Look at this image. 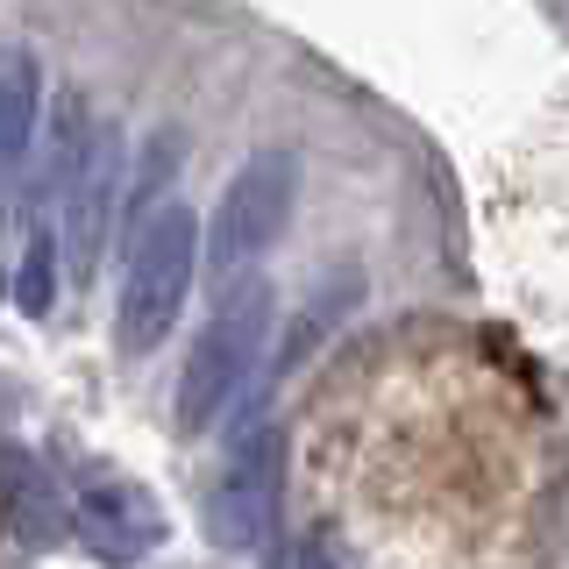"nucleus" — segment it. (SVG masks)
Masks as SVG:
<instances>
[{"label":"nucleus","mask_w":569,"mask_h":569,"mask_svg":"<svg viewBox=\"0 0 569 569\" xmlns=\"http://www.w3.org/2000/svg\"><path fill=\"white\" fill-rule=\"evenodd\" d=\"M36 107H43V79H36V58L14 43H0V192L14 186V171L29 164L36 142Z\"/></svg>","instance_id":"8"},{"label":"nucleus","mask_w":569,"mask_h":569,"mask_svg":"<svg viewBox=\"0 0 569 569\" xmlns=\"http://www.w3.org/2000/svg\"><path fill=\"white\" fill-rule=\"evenodd\" d=\"M356 292H363V278H356V271H342V278H328V284H320V292L307 299V313L292 320V335H284V349H278V370H299V363H307L320 335H328L335 320H349V313H356Z\"/></svg>","instance_id":"9"},{"label":"nucleus","mask_w":569,"mask_h":569,"mask_svg":"<svg viewBox=\"0 0 569 569\" xmlns=\"http://www.w3.org/2000/svg\"><path fill=\"white\" fill-rule=\"evenodd\" d=\"M114 192H121V142L114 129H93L86 157L71 164L64 192H58V257H64L71 284H93L100 271L107 228H114Z\"/></svg>","instance_id":"4"},{"label":"nucleus","mask_w":569,"mask_h":569,"mask_svg":"<svg viewBox=\"0 0 569 569\" xmlns=\"http://www.w3.org/2000/svg\"><path fill=\"white\" fill-rule=\"evenodd\" d=\"M271 569H328V562H320L313 548H278V556H271Z\"/></svg>","instance_id":"11"},{"label":"nucleus","mask_w":569,"mask_h":569,"mask_svg":"<svg viewBox=\"0 0 569 569\" xmlns=\"http://www.w3.org/2000/svg\"><path fill=\"white\" fill-rule=\"evenodd\" d=\"M263 328H271V284L242 278L236 292H221V307L186 349V370H178V435H200L242 399L249 370L263 356Z\"/></svg>","instance_id":"2"},{"label":"nucleus","mask_w":569,"mask_h":569,"mask_svg":"<svg viewBox=\"0 0 569 569\" xmlns=\"http://www.w3.org/2000/svg\"><path fill=\"white\" fill-rule=\"evenodd\" d=\"M71 533H79L100 562L129 569L164 541V520H157V506L136 485H121V477H79V491H71Z\"/></svg>","instance_id":"6"},{"label":"nucleus","mask_w":569,"mask_h":569,"mask_svg":"<svg viewBox=\"0 0 569 569\" xmlns=\"http://www.w3.org/2000/svg\"><path fill=\"white\" fill-rule=\"evenodd\" d=\"M278 462H284V441L271 427H257V435H242L236 449H228V470L213 477L207 491V533L221 548H257L263 533L278 520Z\"/></svg>","instance_id":"5"},{"label":"nucleus","mask_w":569,"mask_h":569,"mask_svg":"<svg viewBox=\"0 0 569 569\" xmlns=\"http://www.w3.org/2000/svg\"><path fill=\"white\" fill-rule=\"evenodd\" d=\"M0 520H8L14 541H29V548H50L58 533H71V506H64L58 477H50L29 449H14V441H0Z\"/></svg>","instance_id":"7"},{"label":"nucleus","mask_w":569,"mask_h":569,"mask_svg":"<svg viewBox=\"0 0 569 569\" xmlns=\"http://www.w3.org/2000/svg\"><path fill=\"white\" fill-rule=\"evenodd\" d=\"M200 278V221L186 207H157L129 242V278L114 299V349L142 356L171 335V320L186 313V292Z\"/></svg>","instance_id":"1"},{"label":"nucleus","mask_w":569,"mask_h":569,"mask_svg":"<svg viewBox=\"0 0 569 569\" xmlns=\"http://www.w3.org/2000/svg\"><path fill=\"white\" fill-rule=\"evenodd\" d=\"M14 299H22V313H50V299H58V236H36L22 242V263H14Z\"/></svg>","instance_id":"10"},{"label":"nucleus","mask_w":569,"mask_h":569,"mask_svg":"<svg viewBox=\"0 0 569 569\" xmlns=\"http://www.w3.org/2000/svg\"><path fill=\"white\" fill-rule=\"evenodd\" d=\"M292 192H299L292 150H257V157H249V164L228 178L221 207H213V228H207L213 271H221V278L249 271V263L278 242V228L292 221Z\"/></svg>","instance_id":"3"}]
</instances>
